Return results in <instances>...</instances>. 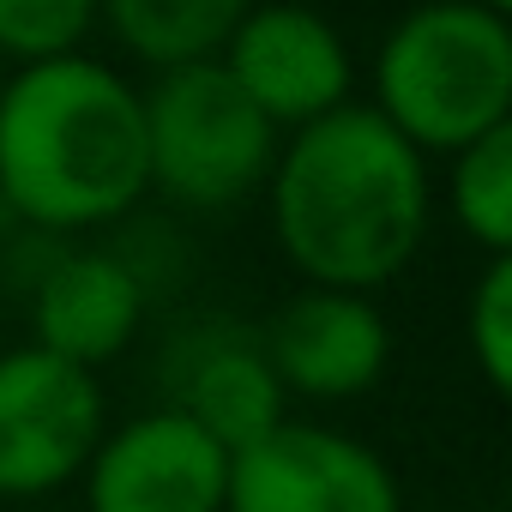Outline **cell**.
<instances>
[{
  "label": "cell",
  "mask_w": 512,
  "mask_h": 512,
  "mask_svg": "<svg viewBox=\"0 0 512 512\" xmlns=\"http://www.w3.org/2000/svg\"><path fill=\"white\" fill-rule=\"evenodd\" d=\"M272 235L308 290H386L428 241L434 169L368 103L278 139L266 175Z\"/></svg>",
  "instance_id": "cell-1"
},
{
  "label": "cell",
  "mask_w": 512,
  "mask_h": 512,
  "mask_svg": "<svg viewBox=\"0 0 512 512\" xmlns=\"http://www.w3.org/2000/svg\"><path fill=\"white\" fill-rule=\"evenodd\" d=\"M145 193V109L121 67L61 55L0 79V211L19 229L73 241L127 223Z\"/></svg>",
  "instance_id": "cell-2"
},
{
  "label": "cell",
  "mask_w": 512,
  "mask_h": 512,
  "mask_svg": "<svg viewBox=\"0 0 512 512\" xmlns=\"http://www.w3.org/2000/svg\"><path fill=\"white\" fill-rule=\"evenodd\" d=\"M374 115L422 157L512 127V25L476 0H416L374 49Z\"/></svg>",
  "instance_id": "cell-3"
},
{
  "label": "cell",
  "mask_w": 512,
  "mask_h": 512,
  "mask_svg": "<svg viewBox=\"0 0 512 512\" xmlns=\"http://www.w3.org/2000/svg\"><path fill=\"white\" fill-rule=\"evenodd\" d=\"M145 109V181L175 211H235L266 193L278 127L253 109L217 61L157 73L139 91Z\"/></svg>",
  "instance_id": "cell-4"
},
{
  "label": "cell",
  "mask_w": 512,
  "mask_h": 512,
  "mask_svg": "<svg viewBox=\"0 0 512 512\" xmlns=\"http://www.w3.org/2000/svg\"><path fill=\"white\" fill-rule=\"evenodd\" d=\"M109 428V398L91 368L37 344L0 350V500H49L73 488Z\"/></svg>",
  "instance_id": "cell-5"
},
{
  "label": "cell",
  "mask_w": 512,
  "mask_h": 512,
  "mask_svg": "<svg viewBox=\"0 0 512 512\" xmlns=\"http://www.w3.org/2000/svg\"><path fill=\"white\" fill-rule=\"evenodd\" d=\"M223 512H404V488L368 440L284 416L229 452Z\"/></svg>",
  "instance_id": "cell-6"
},
{
  "label": "cell",
  "mask_w": 512,
  "mask_h": 512,
  "mask_svg": "<svg viewBox=\"0 0 512 512\" xmlns=\"http://www.w3.org/2000/svg\"><path fill=\"white\" fill-rule=\"evenodd\" d=\"M217 67L278 133L344 109L356 85V55L344 31L308 0H253L229 31Z\"/></svg>",
  "instance_id": "cell-7"
},
{
  "label": "cell",
  "mask_w": 512,
  "mask_h": 512,
  "mask_svg": "<svg viewBox=\"0 0 512 512\" xmlns=\"http://www.w3.org/2000/svg\"><path fill=\"white\" fill-rule=\"evenodd\" d=\"M79 488L85 512H223L229 452L181 410L157 404L103 428Z\"/></svg>",
  "instance_id": "cell-8"
},
{
  "label": "cell",
  "mask_w": 512,
  "mask_h": 512,
  "mask_svg": "<svg viewBox=\"0 0 512 512\" xmlns=\"http://www.w3.org/2000/svg\"><path fill=\"white\" fill-rule=\"evenodd\" d=\"M157 386H163V404L181 410L193 428H205L223 452H241L247 440H260L290 416V398L266 362L260 326H241L223 314H205L169 332L157 356Z\"/></svg>",
  "instance_id": "cell-9"
},
{
  "label": "cell",
  "mask_w": 512,
  "mask_h": 512,
  "mask_svg": "<svg viewBox=\"0 0 512 512\" xmlns=\"http://www.w3.org/2000/svg\"><path fill=\"white\" fill-rule=\"evenodd\" d=\"M260 344L284 398L308 404H350L374 392L392 362V326L374 296L308 290V284L260 326Z\"/></svg>",
  "instance_id": "cell-10"
},
{
  "label": "cell",
  "mask_w": 512,
  "mask_h": 512,
  "mask_svg": "<svg viewBox=\"0 0 512 512\" xmlns=\"http://www.w3.org/2000/svg\"><path fill=\"white\" fill-rule=\"evenodd\" d=\"M25 302H31V344L91 374L139 338L151 308L139 272L115 247H73V241L49 260V272L31 284Z\"/></svg>",
  "instance_id": "cell-11"
},
{
  "label": "cell",
  "mask_w": 512,
  "mask_h": 512,
  "mask_svg": "<svg viewBox=\"0 0 512 512\" xmlns=\"http://www.w3.org/2000/svg\"><path fill=\"white\" fill-rule=\"evenodd\" d=\"M253 0H97V31L151 73L217 61Z\"/></svg>",
  "instance_id": "cell-12"
},
{
  "label": "cell",
  "mask_w": 512,
  "mask_h": 512,
  "mask_svg": "<svg viewBox=\"0 0 512 512\" xmlns=\"http://www.w3.org/2000/svg\"><path fill=\"white\" fill-rule=\"evenodd\" d=\"M446 211L488 260L512 253V127L482 133L446 169Z\"/></svg>",
  "instance_id": "cell-13"
},
{
  "label": "cell",
  "mask_w": 512,
  "mask_h": 512,
  "mask_svg": "<svg viewBox=\"0 0 512 512\" xmlns=\"http://www.w3.org/2000/svg\"><path fill=\"white\" fill-rule=\"evenodd\" d=\"M97 31V0H0V61H61L85 55V37Z\"/></svg>",
  "instance_id": "cell-14"
},
{
  "label": "cell",
  "mask_w": 512,
  "mask_h": 512,
  "mask_svg": "<svg viewBox=\"0 0 512 512\" xmlns=\"http://www.w3.org/2000/svg\"><path fill=\"white\" fill-rule=\"evenodd\" d=\"M464 350L494 398L512 392V253L482 260L464 302Z\"/></svg>",
  "instance_id": "cell-15"
},
{
  "label": "cell",
  "mask_w": 512,
  "mask_h": 512,
  "mask_svg": "<svg viewBox=\"0 0 512 512\" xmlns=\"http://www.w3.org/2000/svg\"><path fill=\"white\" fill-rule=\"evenodd\" d=\"M476 7H488V13H506V7H512V0H476Z\"/></svg>",
  "instance_id": "cell-16"
},
{
  "label": "cell",
  "mask_w": 512,
  "mask_h": 512,
  "mask_svg": "<svg viewBox=\"0 0 512 512\" xmlns=\"http://www.w3.org/2000/svg\"><path fill=\"white\" fill-rule=\"evenodd\" d=\"M0 79H7V73H0Z\"/></svg>",
  "instance_id": "cell-17"
}]
</instances>
